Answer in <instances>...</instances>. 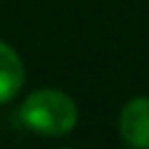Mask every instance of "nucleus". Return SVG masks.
<instances>
[{
    "instance_id": "obj_3",
    "label": "nucleus",
    "mask_w": 149,
    "mask_h": 149,
    "mask_svg": "<svg viewBox=\"0 0 149 149\" xmlns=\"http://www.w3.org/2000/svg\"><path fill=\"white\" fill-rule=\"evenodd\" d=\"M23 79H26V70L19 54L9 44L0 42V105L9 102L21 91Z\"/></svg>"
},
{
    "instance_id": "obj_1",
    "label": "nucleus",
    "mask_w": 149,
    "mask_h": 149,
    "mask_svg": "<svg viewBox=\"0 0 149 149\" xmlns=\"http://www.w3.org/2000/svg\"><path fill=\"white\" fill-rule=\"evenodd\" d=\"M77 105L74 100L58 88L33 91L21 105L23 123L37 135L61 137L77 126Z\"/></svg>"
},
{
    "instance_id": "obj_2",
    "label": "nucleus",
    "mask_w": 149,
    "mask_h": 149,
    "mask_svg": "<svg viewBox=\"0 0 149 149\" xmlns=\"http://www.w3.org/2000/svg\"><path fill=\"white\" fill-rule=\"evenodd\" d=\"M119 133L133 149H149V98H133L119 114Z\"/></svg>"
}]
</instances>
